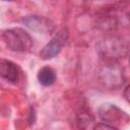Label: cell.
I'll return each mask as SVG.
<instances>
[{"mask_svg":"<svg viewBox=\"0 0 130 130\" xmlns=\"http://www.w3.org/2000/svg\"><path fill=\"white\" fill-rule=\"evenodd\" d=\"M99 54L107 61H116L127 55L128 45L125 40L116 36H107L103 38L98 46Z\"/></svg>","mask_w":130,"mask_h":130,"instance_id":"6da1fadb","label":"cell"},{"mask_svg":"<svg viewBox=\"0 0 130 130\" xmlns=\"http://www.w3.org/2000/svg\"><path fill=\"white\" fill-rule=\"evenodd\" d=\"M3 40L10 50L16 52L29 51L34 46V41L29 34L19 27L5 30L3 32Z\"/></svg>","mask_w":130,"mask_h":130,"instance_id":"7a4b0ae2","label":"cell"},{"mask_svg":"<svg viewBox=\"0 0 130 130\" xmlns=\"http://www.w3.org/2000/svg\"><path fill=\"white\" fill-rule=\"evenodd\" d=\"M100 79L110 89L120 88L125 81L123 68L116 64L115 61H108L100 71Z\"/></svg>","mask_w":130,"mask_h":130,"instance_id":"3957f363","label":"cell"},{"mask_svg":"<svg viewBox=\"0 0 130 130\" xmlns=\"http://www.w3.org/2000/svg\"><path fill=\"white\" fill-rule=\"evenodd\" d=\"M68 39V30L67 28H61L55 37L42 49L40 52V57L43 60H50L56 57L62 50L63 46L66 44Z\"/></svg>","mask_w":130,"mask_h":130,"instance_id":"277c9868","label":"cell"},{"mask_svg":"<svg viewBox=\"0 0 130 130\" xmlns=\"http://www.w3.org/2000/svg\"><path fill=\"white\" fill-rule=\"evenodd\" d=\"M99 116L105 123L113 125L114 123H127L129 121L128 115L112 104H103L99 108Z\"/></svg>","mask_w":130,"mask_h":130,"instance_id":"5b68a950","label":"cell"},{"mask_svg":"<svg viewBox=\"0 0 130 130\" xmlns=\"http://www.w3.org/2000/svg\"><path fill=\"white\" fill-rule=\"evenodd\" d=\"M22 22L31 30L40 34H48L54 29L53 23L48 18L39 15H28L22 19Z\"/></svg>","mask_w":130,"mask_h":130,"instance_id":"8992f818","label":"cell"},{"mask_svg":"<svg viewBox=\"0 0 130 130\" xmlns=\"http://www.w3.org/2000/svg\"><path fill=\"white\" fill-rule=\"evenodd\" d=\"M0 76L9 82L15 83L19 80L20 70L12 61L0 58Z\"/></svg>","mask_w":130,"mask_h":130,"instance_id":"52a82bcc","label":"cell"},{"mask_svg":"<svg viewBox=\"0 0 130 130\" xmlns=\"http://www.w3.org/2000/svg\"><path fill=\"white\" fill-rule=\"evenodd\" d=\"M38 80L40 81V83L42 85L50 86L56 80V73L51 67L45 66V67H43V68H41L39 70V72H38Z\"/></svg>","mask_w":130,"mask_h":130,"instance_id":"ba28073f","label":"cell"},{"mask_svg":"<svg viewBox=\"0 0 130 130\" xmlns=\"http://www.w3.org/2000/svg\"><path fill=\"white\" fill-rule=\"evenodd\" d=\"M77 123L79 124L80 128H87L90 127V123L93 122V118L91 117L90 113L88 112H81L78 115V119H77Z\"/></svg>","mask_w":130,"mask_h":130,"instance_id":"9c48e42d","label":"cell"},{"mask_svg":"<svg viewBox=\"0 0 130 130\" xmlns=\"http://www.w3.org/2000/svg\"><path fill=\"white\" fill-rule=\"evenodd\" d=\"M93 129H110V130H116L117 127H115L114 125H108V123H102V124H96Z\"/></svg>","mask_w":130,"mask_h":130,"instance_id":"30bf717a","label":"cell"},{"mask_svg":"<svg viewBox=\"0 0 130 130\" xmlns=\"http://www.w3.org/2000/svg\"><path fill=\"white\" fill-rule=\"evenodd\" d=\"M128 91H129V86H127L125 88V95H126V100L129 101V95H128Z\"/></svg>","mask_w":130,"mask_h":130,"instance_id":"8fae6325","label":"cell"},{"mask_svg":"<svg viewBox=\"0 0 130 130\" xmlns=\"http://www.w3.org/2000/svg\"><path fill=\"white\" fill-rule=\"evenodd\" d=\"M1 1H13V0H1Z\"/></svg>","mask_w":130,"mask_h":130,"instance_id":"7c38bea8","label":"cell"}]
</instances>
